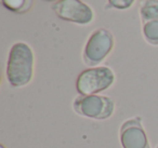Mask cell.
I'll return each instance as SVG.
<instances>
[{"instance_id":"obj_2","label":"cell","mask_w":158,"mask_h":148,"mask_svg":"<svg viewBox=\"0 0 158 148\" xmlns=\"http://www.w3.org/2000/svg\"><path fill=\"white\" fill-rule=\"evenodd\" d=\"M115 82V74L107 66H97L82 70L76 80L80 95H94L110 89Z\"/></svg>"},{"instance_id":"obj_8","label":"cell","mask_w":158,"mask_h":148,"mask_svg":"<svg viewBox=\"0 0 158 148\" xmlns=\"http://www.w3.org/2000/svg\"><path fill=\"white\" fill-rule=\"evenodd\" d=\"M6 9L16 13H24L31 8V0H1Z\"/></svg>"},{"instance_id":"obj_5","label":"cell","mask_w":158,"mask_h":148,"mask_svg":"<svg viewBox=\"0 0 158 148\" xmlns=\"http://www.w3.org/2000/svg\"><path fill=\"white\" fill-rule=\"evenodd\" d=\"M52 10L61 20L78 25H88L94 18L91 7L81 0H59L52 6Z\"/></svg>"},{"instance_id":"obj_7","label":"cell","mask_w":158,"mask_h":148,"mask_svg":"<svg viewBox=\"0 0 158 148\" xmlns=\"http://www.w3.org/2000/svg\"><path fill=\"white\" fill-rule=\"evenodd\" d=\"M140 14L145 40L153 46H158V0H144Z\"/></svg>"},{"instance_id":"obj_9","label":"cell","mask_w":158,"mask_h":148,"mask_svg":"<svg viewBox=\"0 0 158 148\" xmlns=\"http://www.w3.org/2000/svg\"><path fill=\"white\" fill-rule=\"evenodd\" d=\"M135 0H108V5L117 10H127L133 6Z\"/></svg>"},{"instance_id":"obj_6","label":"cell","mask_w":158,"mask_h":148,"mask_svg":"<svg viewBox=\"0 0 158 148\" xmlns=\"http://www.w3.org/2000/svg\"><path fill=\"white\" fill-rule=\"evenodd\" d=\"M119 139L123 148H151L145 129L138 117L123 122L119 131Z\"/></svg>"},{"instance_id":"obj_11","label":"cell","mask_w":158,"mask_h":148,"mask_svg":"<svg viewBox=\"0 0 158 148\" xmlns=\"http://www.w3.org/2000/svg\"><path fill=\"white\" fill-rule=\"evenodd\" d=\"M44 1H54V0H44Z\"/></svg>"},{"instance_id":"obj_12","label":"cell","mask_w":158,"mask_h":148,"mask_svg":"<svg viewBox=\"0 0 158 148\" xmlns=\"http://www.w3.org/2000/svg\"><path fill=\"white\" fill-rule=\"evenodd\" d=\"M156 148H158V146H157V147H156Z\"/></svg>"},{"instance_id":"obj_4","label":"cell","mask_w":158,"mask_h":148,"mask_svg":"<svg viewBox=\"0 0 158 148\" xmlns=\"http://www.w3.org/2000/svg\"><path fill=\"white\" fill-rule=\"evenodd\" d=\"M114 36L108 29L99 28L89 37L82 53L86 65L97 67L108 56L114 48Z\"/></svg>"},{"instance_id":"obj_3","label":"cell","mask_w":158,"mask_h":148,"mask_svg":"<svg viewBox=\"0 0 158 148\" xmlns=\"http://www.w3.org/2000/svg\"><path fill=\"white\" fill-rule=\"evenodd\" d=\"M73 108L81 117L93 120H107L114 115L115 103L106 95H79L74 100Z\"/></svg>"},{"instance_id":"obj_10","label":"cell","mask_w":158,"mask_h":148,"mask_svg":"<svg viewBox=\"0 0 158 148\" xmlns=\"http://www.w3.org/2000/svg\"><path fill=\"white\" fill-rule=\"evenodd\" d=\"M0 148H6V147L3 145H0Z\"/></svg>"},{"instance_id":"obj_1","label":"cell","mask_w":158,"mask_h":148,"mask_svg":"<svg viewBox=\"0 0 158 148\" xmlns=\"http://www.w3.org/2000/svg\"><path fill=\"white\" fill-rule=\"evenodd\" d=\"M35 56L31 48L23 41L11 47L8 56L6 76L13 88H22L31 81L34 76Z\"/></svg>"}]
</instances>
